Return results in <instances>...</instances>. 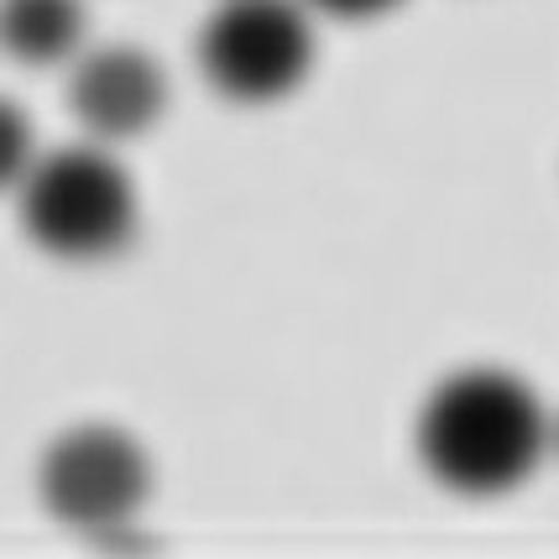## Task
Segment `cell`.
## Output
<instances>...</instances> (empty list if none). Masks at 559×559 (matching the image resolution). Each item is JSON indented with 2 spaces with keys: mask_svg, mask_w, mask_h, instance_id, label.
I'll list each match as a JSON object with an SVG mask.
<instances>
[{
  "mask_svg": "<svg viewBox=\"0 0 559 559\" xmlns=\"http://www.w3.org/2000/svg\"><path fill=\"white\" fill-rule=\"evenodd\" d=\"M84 43V5L79 0H0V48L16 63L52 69Z\"/></svg>",
  "mask_w": 559,
  "mask_h": 559,
  "instance_id": "obj_6",
  "label": "cell"
},
{
  "mask_svg": "<svg viewBox=\"0 0 559 559\" xmlns=\"http://www.w3.org/2000/svg\"><path fill=\"white\" fill-rule=\"evenodd\" d=\"M309 5L324 11V16H341V22H371V16H382L403 0H309Z\"/></svg>",
  "mask_w": 559,
  "mask_h": 559,
  "instance_id": "obj_8",
  "label": "cell"
},
{
  "mask_svg": "<svg viewBox=\"0 0 559 559\" xmlns=\"http://www.w3.org/2000/svg\"><path fill=\"white\" fill-rule=\"evenodd\" d=\"M549 444H555V450H559V424H549Z\"/></svg>",
  "mask_w": 559,
  "mask_h": 559,
  "instance_id": "obj_9",
  "label": "cell"
},
{
  "mask_svg": "<svg viewBox=\"0 0 559 559\" xmlns=\"http://www.w3.org/2000/svg\"><path fill=\"white\" fill-rule=\"evenodd\" d=\"M22 230L63 262H105L136 236V189L99 146H63L32 157L16 183Z\"/></svg>",
  "mask_w": 559,
  "mask_h": 559,
  "instance_id": "obj_2",
  "label": "cell"
},
{
  "mask_svg": "<svg viewBox=\"0 0 559 559\" xmlns=\"http://www.w3.org/2000/svg\"><path fill=\"white\" fill-rule=\"evenodd\" d=\"M37 146H32V121H26L22 105L0 99V189H16L22 173L32 168Z\"/></svg>",
  "mask_w": 559,
  "mask_h": 559,
  "instance_id": "obj_7",
  "label": "cell"
},
{
  "mask_svg": "<svg viewBox=\"0 0 559 559\" xmlns=\"http://www.w3.org/2000/svg\"><path fill=\"white\" fill-rule=\"evenodd\" d=\"M69 110L95 142H131L163 121L168 73L142 48H126V43L95 48L73 63Z\"/></svg>",
  "mask_w": 559,
  "mask_h": 559,
  "instance_id": "obj_5",
  "label": "cell"
},
{
  "mask_svg": "<svg viewBox=\"0 0 559 559\" xmlns=\"http://www.w3.org/2000/svg\"><path fill=\"white\" fill-rule=\"evenodd\" d=\"M43 508L73 534H121L152 491V461L116 424H79L58 435L37 471Z\"/></svg>",
  "mask_w": 559,
  "mask_h": 559,
  "instance_id": "obj_4",
  "label": "cell"
},
{
  "mask_svg": "<svg viewBox=\"0 0 559 559\" xmlns=\"http://www.w3.org/2000/svg\"><path fill=\"white\" fill-rule=\"evenodd\" d=\"M549 450L538 392L502 366H465L444 377L418 414V461L461 497H502L523 487Z\"/></svg>",
  "mask_w": 559,
  "mask_h": 559,
  "instance_id": "obj_1",
  "label": "cell"
},
{
  "mask_svg": "<svg viewBox=\"0 0 559 559\" xmlns=\"http://www.w3.org/2000/svg\"><path fill=\"white\" fill-rule=\"evenodd\" d=\"M199 69L236 105H272L314 69V26L293 0H219L199 32Z\"/></svg>",
  "mask_w": 559,
  "mask_h": 559,
  "instance_id": "obj_3",
  "label": "cell"
}]
</instances>
